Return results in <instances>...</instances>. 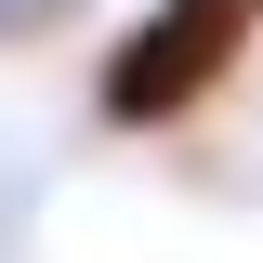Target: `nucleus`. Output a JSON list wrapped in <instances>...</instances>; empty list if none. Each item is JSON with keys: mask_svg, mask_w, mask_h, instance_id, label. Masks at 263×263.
I'll list each match as a JSON object with an SVG mask.
<instances>
[{"mask_svg": "<svg viewBox=\"0 0 263 263\" xmlns=\"http://www.w3.org/2000/svg\"><path fill=\"white\" fill-rule=\"evenodd\" d=\"M250 27H263V0H158V13L105 53V119H119V132L184 119V105L250 53Z\"/></svg>", "mask_w": 263, "mask_h": 263, "instance_id": "obj_1", "label": "nucleus"}, {"mask_svg": "<svg viewBox=\"0 0 263 263\" xmlns=\"http://www.w3.org/2000/svg\"><path fill=\"white\" fill-rule=\"evenodd\" d=\"M53 13H66V0H0V40H40Z\"/></svg>", "mask_w": 263, "mask_h": 263, "instance_id": "obj_2", "label": "nucleus"}]
</instances>
